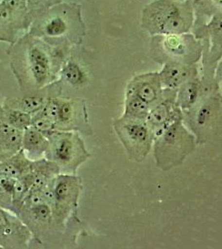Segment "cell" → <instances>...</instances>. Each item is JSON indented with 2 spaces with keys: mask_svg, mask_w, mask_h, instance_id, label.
<instances>
[{
  "mask_svg": "<svg viewBox=\"0 0 222 249\" xmlns=\"http://www.w3.org/2000/svg\"><path fill=\"white\" fill-rule=\"evenodd\" d=\"M29 70L33 79L37 87L46 85L51 77V60L48 53L43 49L34 46L29 49Z\"/></svg>",
  "mask_w": 222,
  "mask_h": 249,
  "instance_id": "12",
  "label": "cell"
},
{
  "mask_svg": "<svg viewBox=\"0 0 222 249\" xmlns=\"http://www.w3.org/2000/svg\"><path fill=\"white\" fill-rule=\"evenodd\" d=\"M46 102L47 99L43 97L29 96L20 100L19 102H18L17 107L13 109H17L31 116H34L44 107Z\"/></svg>",
  "mask_w": 222,
  "mask_h": 249,
  "instance_id": "22",
  "label": "cell"
},
{
  "mask_svg": "<svg viewBox=\"0 0 222 249\" xmlns=\"http://www.w3.org/2000/svg\"><path fill=\"white\" fill-rule=\"evenodd\" d=\"M163 90L177 91L188 80L199 76L197 64L185 65L180 63H165L158 71Z\"/></svg>",
  "mask_w": 222,
  "mask_h": 249,
  "instance_id": "11",
  "label": "cell"
},
{
  "mask_svg": "<svg viewBox=\"0 0 222 249\" xmlns=\"http://www.w3.org/2000/svg\"><path fill=\"white\" fill-rule=\"evenodd\" d=\"M46 136L49 141L47 159L55 162L62 174L76 175L77 169L90 158L77 131L55 130Z\"/></svg>",
  "mask_w": 222,
  "mask_h": 249,
  "instance_id": "5",
  "label": "cell"
},
{
  "mask_svg": "<svg viewBox=\"0 0 222 249\" xmlns=\"http://www.w3.org/2000/svg\"><path fill=\"white\" fill-rule=\"evenodd\" d=\"M16 180L17 178L0 175V206L12 207Z\"/></svg>",
  "mask_w": 222,
  "mask_h": 249,
  "instance_id": "23",
  "label": "cell"
},
{
  "mask_svg": "<svg viewBox=\"0 0 222 249\" xmlns=\"http://www.w3.org/2000/svg\"><path fill=\"white\" fill-rule=\"evenodd\" d=\"M31 125L37 130H39L40 132L44 134L45 136L56 130V124L55 122H53L50 118L45 116L42 112V110L34 116H32Z\"/></svg>",
  "mask_w": 222,
  "mask_h": 249,
  "instance_id": "24",
  "label": "cell"
},
{
  "mask_svg": "<svg viewBox=\"0 0 222 249\" xmlns=\"http://www.w3.org/2000/svg\"><path fill=\"white\" fill-rule=\"evenodd\" d=\"M5 120V123L21 130H25L32 124L31 115L13 108L7 110Z\"/></svg>",
  "mask_w": 222,
  "mask_h": 249,
  "instance_id": "21",
  "label": "cell"
},
{
  "mask_svg": "<svg viewBox=\"0 0 222 249\" xmlns=\"http://www.w3.org/2000/svg\"><path fill=\"white\" fill-rule=\"evenodd\" d=\"M62 77L66 83L74 88H83L89 82V74L79 63L70 60L63 66Z\"/></svg>",
  "mask_w": 222,
  "mask_h": 249,
  "instance_id": "18",
  "label": "cell"
},
{
  "mask_svg": "<svg viewBox=\"0 0 222 249\" xmlns=\"http://www.w3.org/2000/svg\"><path fill=\"white\" fill-rule=\"evenodd\" d=\"M30 173L33 177L31 190H41L60 174V170L55 162L43 158L32 162Z\"/></svg>",
  "mask_w": 222,
  "mask_h": 249,
  "instance_id": "15",
  "label": "cell"
},
{
  "mask_svg": "<svg viewBox=\"0 0 222 249\" xmlns=\"http://www.w3.org/2000/svg\"><path fill=\"white\" fill-rule=\"evenodd\" d=\"M196 137L178 120L155 136L152 149L157 167L168 171L178 167L197 148Z\"/></svg>",
  "mask_w": 222,
  "mask_h": 249,
  "instance_id": "2",
  "label": "cell"
},
{
  "mask_svg": "<svg viewBox=\"0 0 222 249\" xmlns=\"http://www.w3.org/2000/svg\"><path fill=\"white\" fill-rule=\"evenodd\" d=\"M30 160L23 150L14 156L5 159L0 164V175L9 176L11 178H18L30 172L32 166Z\"/></svg>",
  "mask_w": 222,
  "mask_h": 249,
  "instance_id": "16",
  "label": "cell"
},
{
  "mask_svg": "<svg viewBox=\"0 0 222 249\" xmlns=\"http://www.w3.org/2000/svg\"><path fill=\"white\" fill-rule=\"evenodd\" d=\"M222 119L221 91L204 96L183 112V123L195 136L197 144L206 143L221 132Z\"/></svg>",
  "mask_w": 222,
  "mask_h": 249,
  "instance_id": "4",
  "label": "cell"
},
{
  "mask_svg": "<svg viewBox=\"0 0 222 249\" xmlns=\"http://www.w3.org/2000/svg\"><path fill=\"white\" fill-rule=\"evenodd\" d=\"M151 106L134 96H125L122 116L131 119L146 120Z\"/></svg>",
  "mask_w": 222,
  "mask_h": 249,
  "instance_id": "19",
  "label": "cell"
},
{
  "mask_svg": "<svg viewBox=\"0 0 222 249\" xmlns=\"http://www.w3.org/2000/svg\"><path fill=\"white\" fill-rule=\"evenodd\" d=\"M177 91L163 90L162 99L152 106L146 117V122L154 136L178 120H183V112L176 102ZM155 138V137H154Z\"/></svg>",
  "mask_w": 222,
  "mask_h": 249,
  "instance_id": "9",
  "label": "cell"
},
{
  "mask_svg": "<svg viewBox=\"0 0 222 249\" xmlns=\"http://www.w3.org/2000/svg\"><path fill=\"white\" fill-rule=\"evenodd\" d=\"M163 95V88L158 71L135 76L126 88L125 96L137 97L151 107L159 102Z\"/></svg>",
  "mask_w": 222,
  "mask_h": 249,
  "instance_id": "10",
  "label": "cell"
},
{
  "mask_svg": "<svg viewBox=\"0 0 222 249\" xmlns=\"http://www.w3.org/2000/svg\"><path fill=\"white\" fill-rule=\"evenodd\" d=\"M49 149V141L44 134L33 126H29L23 132L22 150L32 160H37L47 156Z\"/></svg>",
  "mask_w": 222,
  "mask_h": 249,
  "instance_id": "13",
  "label": "cell"
},
{
  "mask_svg": "<svg viewBox=\"0 0 222 249\" xmlns=\"http://www.w3.org/2000/svg\"><path fill=\"white\" fill-rule=\"evenodd\" d=\"M56 130H74L89 133V118L83 100L56 98Z\"/></svg>",
  "mask_w": 222,
  "mask_h": 249,
  "instance_id": "8",
  "label": "cell"
},
{
  "mask_svg": "<svg viewBox=\"0 0 222 249\" xmlns=\"http://www.w3.org/2000/svg\"><path fill=\"white\" fill-rule=\"evenodd\" d=\"M24 209L30 213L33 219L42 226H49L52 222H54L52 207L48 202H43Z\"/></svg>",
  "mask_w": 222,
  "mask_h": 249,
  "instance_id": "20",
  "label": "cell"
},
{
  "mask_svg": "<svg viewBox=\"0 0 222 249\" xmlns=\"http://www.w3.org/2000/svg\"><path fill=\"white\" fill-rule=\"evenodd\" d=\"M193 24L191 0H152L142 12L141 27L151 37L190 33Z\"/></svg>",
  "mask_w": 222,
  "mask_h": 249,
  "instance_id": "1",
  "label": "cell"
},
{
  "mask_svg": "<svg viewBox=\"0 0 222 249\" xmlns=\"http://www.w3.org/2000/svg\"><path fill=\"white\" fill-rule=\"evenodd\" d=\"M0 164H1V160H0Z\"/></svg>",
  "mask_w": 222,
  "mask_h": 249,
  "instance_id": "25",
  "label": "cell"
},
{
  "mask_svg": "<svg viewBox=\"0 0 222 249\" xmlns=\"http://www.w3.org/2000/svg\"><path fill=\"white\" fill-rule=\"evenodd\" d=\"M112 125L129 157L135 161L143 162L151 152L155 137L145 120L121 116L114 120Z\"/></svg>",
  "mask_w": 222,
  "mask_h": 249,
  "instance_id": "6",
  "label": "cell"
},
{
  "mask_svg": "<svg viewBox=\"0 0 222 249\" xmlns=\"http://www.w3.org/2000/svg\"><path fill=\"white\" fill-rule=\"evenodd\" d=\"M193 7V27L203 25L212 18L222 15V0H191Z\"/></svg>",
  "mask_w": 222,
  "mask_h": 249,
  "instance_id": "17",
  "label": "cell"
},
{
  "mask_svg": "<svg viewBox=\"0 0 222 249\" xmlns=\"http://www.w3.org/2000/svg\"><path fill=\"white\" fill-rule=\"evenodd\" d=\"M52 191L50 205L54 221L58 226H64L76 212L82 192V180L76 175L60 173L49 183Z\"/></svg>",
  "mask_w": 222,
  "mask_h": 249,
  "instance_id": "7",
  "label": "cell"
},
{
  "mask_svg": "<svg viewBox=\"0 0 222 249\" xmlns=\"http://www.w3.org/2000/svg\"><path fill=\"white\" fill-rule=\"evenodd\" d=\"M203 44L191 32L151 37L150 53L154 61L193 65L202 59Z\"/></svg>",
  "mask_w": 222,
  "mask_h": 249,
  "instance_id": "3",
  "label": "cell"
},
{
  "mask_svg": "<svg viewBox=\"0 0 222 249\" xmlns=\"http://www.w3.org/2000/svg\"><path fill=\"white\" fill-rule=\"evenodd\" d=\"M23 130L7 123L0 124V160L1 161L22 150Z\"/></svg>",
  "mask_w": 222,
  "mask_h": 249,
  "instance_id": "14",
  "label": "cell"
}]
</instances>
